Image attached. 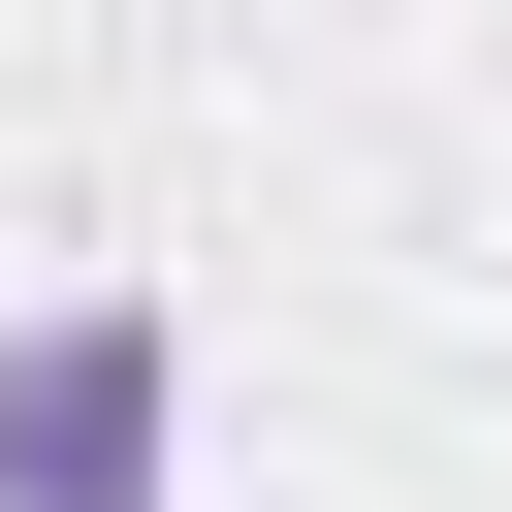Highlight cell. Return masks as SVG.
Here are the masks:
<instances>
[{
	"instance_id": "obj_1",
	"label": "cell",
	"mask_w": 512,
	"mask_h": 512,
	"mask_svg": "<svg viewBox=\"0 0 512 512\" xmlns=\"http://www.w3.org/2000/svg\"><path fill=\"white\" fill-rule=\"evenodd\" d=\"M160 480H192V320L160 288L0 320V512H160Z\"/></svg>"
}]
</instances>
